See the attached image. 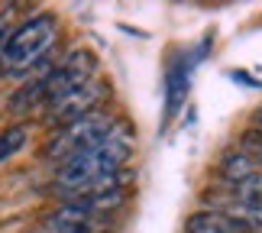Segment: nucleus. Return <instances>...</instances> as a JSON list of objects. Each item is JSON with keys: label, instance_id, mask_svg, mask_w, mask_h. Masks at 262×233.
Masks as SVG:
<instances>
[{"label": "nucleus", "instance_id": "12", "mask_svg": "<svg viewBox=\"0 0 262 233\" xmlns=\"http://www.w3.org/2000/svg\"><path fill=\"white\" fill-rule=\"evenodd\" d=\"M10 39V13H0V49Z\"/></svg>", "mask_w": 262, "mask_h": 233}, {"label": "nucleus", "instance_id": "11", "mask_svg": "<svg viewBox=\"0 0 262 233\" xmlns=\"http://www.w3.org/2000/svg\"><path fill=\"white\" fill-rule=\"evenodd\" d=\"M236 201L262 207V172H256V175L249 178L246 185H239V188H236Z\"/></svg>", "mask_w": 262, "mask_h": 233}, {"label": "nucleus", "instance_id": "8", "mask_svg": "<svg viewBox=\"0 0 262 233\" xmlns=\"http://www.w3.org/2000/svg\"><path fill=\"white\" fill-rule=\"evenodd\" d=\"M256 159L249 156V153H230L227 159H224V165H220V175H224V181H230L233 188H239V185H246L249 178L256 175Z\"/></svg>", "mask_w": 262, "mask_h": 233}, {"label": "nucleus", "instance_id": "10", "mask_svg": "<svg viewBox=\"0 0 262 233\" xmlns=\"http://www.w3.org/2000/svg\"><path fill=\"white\" fill-rule=\"evenodd\" d=\"M185 91H188V75H185V68L178 65V68H172V75H168V114L178 110Z\"/></svg>", "mask_w": 262, "mask_h": 233}, {"label": "nucleus", "instance_id": "14", "mask_svg": "<svg viewBox=\"0 0 262 233\" xmlns=\"http://www.w3.org/2000/svg\"><path fill=\"white\" fill-rule=\"evenodd\" d=\"M256 159H262V149H259V156H256Z\"/></svg>", "mask_w": 262, "mask_h": 233}, {"label": "nucleus", "instance_id": "3", "mask_svg": "<svg viewBox=\"0 0 262 233\" xmlns=\"http://www.w3.org/2000/svg\"><path fill=\"white\" fill-rule=\"evenodd\" d=\"M114 130H117V120L110 114H104V110H97V114H91L84 120H75V123L58 130V133L49 139V146H46V159H52V162L62 165V162H68V159L81 156L84 149L97 146L100 139H107Z\"/></svg>", "mask_w": 262, "mask_h": 233}, {"label": "nucleus", "instance_id": "4", "mask_svg": "<svg viewBox=\"0 0 262 233\" xmlns=\"http://www.w3.org/2000/svg\"><path fill=\"white\" fill-rule=\"evenodd\" d=\"M94 68L97 58L88 52V49H75L68 52L58 65H52V72H46L42 78V91H46V104H55V100L68 97L72 91H81L94 81Z\"/></svg>", "mask_w": 262, "mask_h": 233}, {"label": "nucleus", "instance_id": "13", "mask_svg": "<svg viewBox=\"0 0 262 233\" xmlns=\"http://www.w3.org/2000/svg\"><path fill=\"white\" fill-rule=\"evenodd\" d=\"M246 233H262V227H259V230H246Z\"/></svg>", "mask_w": 262, "mask_h": 233}, {"label": "nucleus", "instance_id": "9", "mask_svg": "<svg viewBox=\"0 0 262 233\" xmlns=\"http://www.w3.org/2000/svg\"><path fill=\"white\" fill-rule=\"evenodd\" d=\"M26 126H10L7 133H0V162H4L7 156H13V153H19V149L26 146Z\"/></svg>", "mask_w": 262, "mask_h": 233}, {"label": "nucleus", "instance_id": "5", "mask_svg": "<svg viewBox=\"0 0 262 233\" xmlns=\"http://www.w3.org/2000/svg\"><path fill=\"white\" fill-rule=\"evenodd\" d=\"M104 97H107V88L100 84V81H91L88 88L72 91L68 97L49 104V123H55L58 130H62L68 123H75V120H84L91 114H97V107L104 104Z\"/></svg>", "mask_w": 262, "mask_h": 233}, {"label": "nucleus", "instance_id": "2", "mask_svg": "<svg viewBox=\"0 0 262 233\" xmlns=\"http://www.w3.org/2000/svg\"><path fill=\"white\" fill-rule=\"evenodd\" d=\"M58 39V19L52 13H39L16 26L0 49V75L4 78H33L36 65L49 58Z\"/></svg>", "mask_w": 262, "mask_h": 233}, {"label": "nucleus", "instance_id": "6", "mask_svg": "<svg viewBox=\"0 0 262 233\" xmlns=\"http://www.w3.org/2000/svg\"><path fill=\"white\" fill-rule=\"evenodd\" d=\"M94 220V214L81 204V201H65L62 207H55L52 214L42 217L39 233H94L88 224Z\"/></svg>", "mask_w": 262, "mask_h": 233}, {"label": "nucleus", "instance_id": "1", "mask_svg": "<svg viewBox=\"0 0 262 233\" xmlns=\"http://www.w3.org/2000/svg\"><path fill=\"white\" fill-rule=\"evenodd\" d=\"M129 156H133V139H129V133L123 126H117L114 133L107 139H100L97 146H91L81 156L62 162L58 172H55V188L65 191V195H72V198H78V195H84L94 181L114 175L120 168H126Z\"/></svg>", "mask_w": 262, "mask_h": 233}, {"label": "nucleus", "instance_id": "7", "mask_svg": "<svg viewBox=\"0 0 262 233\" xmlns=\"http://www.w3.org/2000/svg\"><path fill=\"white\" fill-rule=\"evenodd\" d=\"M239 220H233L227 210H198L185 220V233H246Z\"/></svg>", "mask_w": 262, "mask_h": 233}, {"label": "nucleus", "instance_id": "15", "mask_svg": "<svg viewBox=\"0 0 262 233\" xmlns=\"http://www.w3.org/2000/svg\"><path fill=\"white\" fill-rule=\"evenodd\" d=\"M100 233H107V230H100Z\"/></svg>", "mask_w": 262, "mask_h": 233}]
</instances>
